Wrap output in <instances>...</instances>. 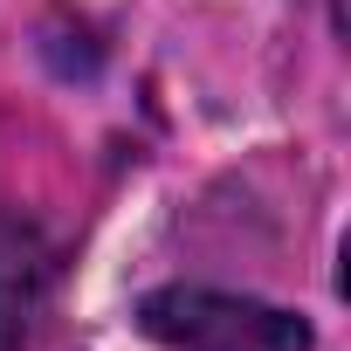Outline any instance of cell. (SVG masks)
Wrapping results in <instances>:
<instances>
[{
  "label": "cell",
  "mask_w": 351,
  "mask_h": 351,
  "mask_svg": "<svg viewBox=\"0 0 351 351\" xmlns=\"http://www.w3.org/2000/svg\"><path fill=\"white\" fill-rule=\"evenodd\" d=\"M49 282H56V241L28 214L0 207V351L35 344V317L49 303Z\"/></svg>",
  "instance_id": "cell-2"
},
{
  "label": "cell",
  "mask_w": 351,
  "mask_h": 351,
  "mask_svg": "<svg viewBox=\"0 0 351 351\" xmlns=\"http://www.w3.org/2000/svg\"><path fill=\"white\" fill-rule=\"evenodd\" d=\"M138 330L158 351H310V324L282 303L207 289V282H165L138 296Z\"/></svg>",
  "instance_id": "cell-1"
}]
</instances>
